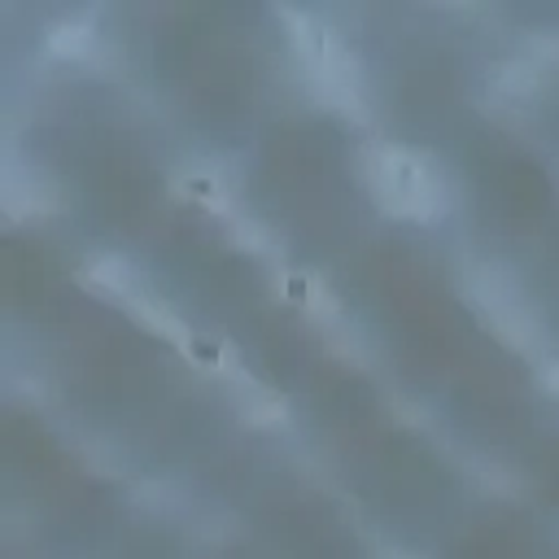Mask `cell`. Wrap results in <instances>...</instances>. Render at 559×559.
I'll list each match as a JSON object with an SVG mask.
<instances>
[{
	"label": "cell",
	"mask_w": 559,
	"mask_h": 559,
	"mask_svg": "<svg viewBox=\"0 0 559 559\" xmlns=\"http://www.w3.org/2000/svg\"><path fill=\"white\" fill-rule=\"evenodd\" d=\"M371 183H376V197L393 210V214H406V218H432L441 214V183L432 179V170L402 153V148H380L371 153Z\"/></svg>",
	"instance_id": "6da1fadb"
},
{
	"label": "cell",
	"mask_w": 559,
	"mask_h": 559,
	"mask_svg": "<svg viewBox=\"0 0 559 559\" xmlns=\"http://www.w3.org/2000/svg\"><path fill=\"white\" fill-rule=\"evenodd\" d=\"M4 205L13 210V214H39V210H48V188H44V179L35 175V179H17V175H9L4 179Z\"/></svg>",
	"instance_id": "7a4b0ae2"
},
{
	"label": "cell",
	"mask_w": 559,
	"mask_h": 559,
	"mask_svg": "<svg viewBox=\"0 0 559 559\" xmlns=\"http://www.w3.org/2000/svg\"><path fill=\"white\" fill-rule=\"evenodd\" d=\"M48 44L52 52H66V57H83L92 48V26L87 22H57L48 31Z\"/></svg>",
	"instance_id": "3957f363"
},
{
	"label": "cell",
	"mask_w": 559,
	"mask_h": 559,
	"mask_svg": "<svg viewBox=\"0 0 559 559\" xmlns=\"http://www.w3.org/2000/svg\"><path fill=\"white\" fill-rule=\"evenodd\" d=\"M493 87H498L502 96H524V92H533V87H537L533 61H507V66L493 74Z\"/></svg>",
	"instance_id": "277c9868"
},
{
	"label": "cell",
	"mask_w": 559,
	"mask_h": 559,
	"mask_svg": "<svg viewBox=\"0 0 559 559\" xmlns=\"http://www.w3.org/2000/svg\"><path fill=\"white\" fill-rule=\"evenodd\" d=\"M87 275H92L100 288H109V293H131V266H127L122 258H100Z\"/></svg>",
	"instance_id": "5b68a950"
},
{
	"label": "cell",
	"mask_w": 559,
	"mask_h": 559,
	"mask_svg": "<svg viewBox=\"0 0 559 559\" xmlns=\"http://www.w3.org/2000/svg\"><path fill=\"white\" fill-rule=\"evenodd\" d=\"M245 411H249V419H258V424H275V419H284V402H280L275 393H253Z\"/></svg>",
	"instance_id": "8992f818"
},
{
	"label": "cell",
	"mask_w": 559,
	"mask_h": 559,
	"mask_svg": "<svg viewBox=\"0 0 559 559\" xmlns=\"http://www.w3.org/2000/svg\"><path fill=\"white\" fill-rule=\"evenodd\" d=\"M542 380H546V389L559 397V362H546V371H542Z\"/></svg>",
	"instance_id": "52a82bcc"
},
{
	"label": "cell",
	"mask_w": 559,
	"mask_h": 559,
	"mask_svg": "<svg viewBox=\"0 0 559 559\" xmlns=\"http://www.w3.org/2000/svg\"><path fill=\"white\" fill-rule=\"evenodd\" d=\"M380 559H419V555H406V550H384Z\"/></svg>",
	"instance_id": "ba28073f"
}]
</instances>
